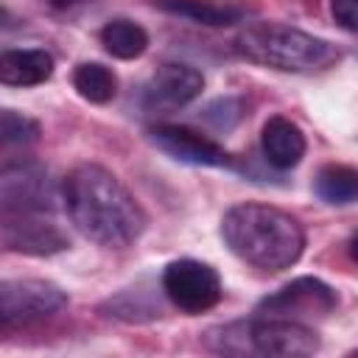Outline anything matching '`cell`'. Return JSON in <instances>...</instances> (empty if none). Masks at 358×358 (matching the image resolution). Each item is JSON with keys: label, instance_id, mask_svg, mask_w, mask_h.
I'll list each match as a JSON object with an SVG mask.
<instances>
[{"label": "cell", "instance_id": "1", "mask_svg": "<svg viewBox=\"0 0 358 358\" xmlns=\"http://www.w3.org/2000/svg\"><path fill=\"white\" fill-rule=\"evenodd\" d=\"M62 201L73 227L101 246H129L148 224L140 201L106 168L84 162L76 165L62 182Z\"/></svg>", "mask_w": 358, "mask_h": 358}, {"label": "cell", "instance_id": "2", "mask_svg": "<svg viewBox=\"0 0 358 358\" xmlns=\"http://www.w3.org/2000/svg\"><path fill=\"white\" fill-rule=\"evenodd\" d=\"M221 235L238 260L260 271L291 268L305 249L302 224L291 213L260 201L232 204L221 218Z\"/></svg>", "mask_w": 358, "mask_h": 358}, {"label": "cell", "instance_id": "3", "mask_svg": "<svg viewBox=\"0 0 358 358\" xmlns=\"http://www.w3.org/2000/svg\"><path fill=\"white\" fill-rule=\"evenodd\" d=\"M235 50L263 67L282 73H319L338 62V48L282 22H252L235 36Z\"/></svg>", "mask_w": 358, "mask_h": 358}, {"label": "cell", "instance_id": "4", "mask_svg": "<svg viewBox=\"0 0 358 358\" xmlns=\"http://www.w3.org/2000/svg\"><path fill=\"white\" fill-rule=\"evenodd\" d=\"M221 341L215 350L221 352H257V355H277V358H305L319 350V336L305 322L277 319V316H257L246 324L221 327Z\"/></svg>", "mask_w": 358, "mask_h": 358}, {"label": "cell", "instance_id": "5", "mask_svg": "<svg viewBox=\"0 0 358 358\" xmlns=\"http://www.w3.org/2000/svg\"><path fill=\"white\" fill-rule=\"evenodd\" d=\"M162 291L165 296L185 313H201L218 305L221 299V277L213 266L182 257L165 266L162 271Z\"/></svg>", "mask_w": 358, "mask_h": 358}, {"label": "cell", "instance_id": "6", "mask_svg": "<svg viewBox=\"0 0 358 358\" xmlns=\"http://www.w3.org/2000/svg\"><path fill=\"white\" fill-rule=\"evenodd\" d=\"M67 305V294L50 280H6L0 285L3 327L42 322Z\"/></svg>", "mask_w": 358, "mask_h": 358}, {"label": "cell", "instance_id": "7", "mask_svg": "<svg viewBox=\"0 0 358 358\" xmlns=\"http://www.w3.org/2000/svg\"><path fill=\"white\" fill-rule=\"evenodd\" d=\"M338 305L336 291L319 280V277H299L280 291L268 294L257 305V316H277V319H294V322H308V319H324L333 313Z\"/></svg>", "mask_w": 358, "mask_h": 358}, {"label": "cell", "instance_id": "8", "mask_svg": "<svg viewBox=\"0 0 358 358\" xmlns=\"http://www.w3.org/2000/svg\"><path fill=\"white\" fill-rule=\"evenodd\" d=\"M3 215L11 213H48L53 193L42 165L36 162H6L0 173Z\"/></svg>", "mask_w": 358, "mask_h": 358}, {"label": "cell", "instance_id": "9", "mask_svg": "<svg viewBox=\"0 0 358 358\" xmlns=\"http://www.w3.org/2000/svg\"><path fill=\"white\" fill-rule=\"evenodd\" d=\"M151 140L157 143V148H162L168 157L187 162V165H207V168H227L232 165L229 151L215 143L207 134H199L187 126H176V123H159L151 129Z\"/></svg>", "mask_w": 358, "mask_h": 358}, {"label": "cell", "instance_id": "10", "mask_svg": "<svg viewBox=\"0 0 358 358\" xmlns=\"http://www.w3.org/2000/svg\"><path fill=\"white\" fill-rule=\"evenodd\" d=\"M3 246L22 255H53L70 241L45 213H11L3 215Z\"/></svg>", "mask_w": 358, "mask_h": 358}, {"label": "cell", "instance_id": "11", "mask_svg": "<svg viewBox=\"0 0 358 358\" xmlns=\"http://www.w3.org/2000/svg\"><path fill=\"white\" fill-rule=\"evenodd\" d=\"M201 90H204V76L196 67L179 62L162 64L148 81V98L159 106H185L196 101Z\"/></svg>", "mask_w": 358, "mask_h": 358}, {"label": "cell", "instance_id": "12", "mask_svg": "<svg viewBox=\"0 0 358 358\" xmlns=\"http://www.w3.org/2000/svg\"><path fill=\"white\" fill-rule=\"evenodd\" d=\"M260 148H263V157H266V162H268L271 168L288 171V168L299 165V159L305 157L308 143H305L302 129H299L294 120L277 115V117H268V120L263 123Z\"/></svg>", "mask_w": 358, "mask_h": 358}, {"label": "cell", "instance_id": "13", "mask_svg": "<svg viewBox=\"0 0 358 358\" xmlns=\"http://www.w3.org/2000/svg\"><path fill=\"white\" fill-rule=\"evenodd\" d=\"M53 76V56L48 50H3L0 81L6 87H36Z\"/></svg>", "mask_w": 358, "mask_h": 358}, {"label": "cell", "instance_id": "14", "mask_svg": "<svg viewBox=\"0 0 358 358\" xmlns=\"http://www.w3.org/2000/svg\"><path fill=\"white\" fill-rule=\"evenodd\" d=\"M157 8L168 11V14H176V17H185L190 22H199V25H235L246 17V6L241 3H215V0H151Z\"/></svg>", "mask_w": 358, "mask_h": 358}, {"label": "cell", "instance_id": "15", "mask_svg": "<svg viewBox=\"0 0 358 358\" xmlns=\"http://www.w3.org/2000/svg\"><path fill=\"white\" fill-rule=\"evenodd\" d=\"M313 190L327 204H352L358 201V168L341 162L324 165L313 179Z\"/></svg>", "mask_w": 358, "mask_h": 358}, {"label": "cell", "instance_id": "16", "mask_svg": "<svg viewBox=\"0 0 358 358\" xmlns=\"http://www.w3.org/2000/svg\"><path fill=\"white\" fill-rule=\"evenodd\" d=\"M101 45L115 59H137L148 48V34L131 20H112L101 28Z\"/></svg>", "mask_w": 358, "mask_h": 358}, {"label": "cell", "instance_id": "17", "mask_svg": "<svg viewBox=\"0 0 358 358\" xmlns=\"http://www.w3.org/2000/svg\"><path fill=\"white\" fill-rule=\"evenodd\" d=\"M73 87L90 103H106L117 92V78L109 67H103L98 62H81L73 70Z\"/></svg>", "mask_w": 358, "mask_h": 358}, {"label": "cell", "instance_id": "18", "mask_svg": "<svg viewBox=\"0 0 358 358\" xmlns=\"http://www.w3.org/2000/svg\"><path fill=\"white\" fill-rule=\"evenodd\" d=\"M0 137L6 145H28L39 140V123L14 112V109H3L0 112Z\"/></svg>", "mask_w": 358, "mask_h": 358}, {"label": "cell", "instance_id": "19", "mask_svg": "<svg viewBox=\"0 0 358 358\" xmlns=\"http://www.w3.org/2000/svg\"><path fill=\"white\" fill-rule=\"evenodd\" d=\"M201 117L213 126V129H232L241 117H243V103L241 101H235V98H218V101H213L204 112H201Z\"/></svg>", "mask_w": 358, "mask_h": 358}, {"label": "cell", "instance_id": "20", "mask_svg": "<svg viewBox=\"0 0 358 358\" xmlns=\"http://www.w3.org/2000/svg\"><path fill=\"white\" fill-rule=\"evenodd\" d=\"M330 14L344 31L358 34V0H330Z\"/></svg>", "mask_w": 358, "mask_h": 358}, {"label": "cell", "instance_id": "21", "mask_svg": "<svg viewBox=\"0 0 358 358\" xmlns=\"http://www.w3.org/2000/svg\"><path fill=\"white\" fill-rule=\"evenodd\" d=\"M350 257H352V260L358 263V232H355V235L350 238Z\"/></svg>", "mask_w": 358, "mask_h": 358}, {"label": "cell", "instance_id": "22", "mask_svg": "<svg viewBox=\"0 0 358 358\" xmlns=\"http://www.w3.org/2000/svg\"><path fill=\"white\" fill-rule=\"evenodd\" d=\"M53 8H67V6H76L78 0H48Z\"/></svg>", "mask_w": 358, "mask_h": 358}, {"label": "cell", "instance_id": "23", "mask_svg": "<svg viewBox=\"0 0 358 358\" xmlns=\"http://www.w3.org/2000/svg\"><path fill=\"white\" fill-rule=\"evenodd\" d=\"M352 355H358V350H352Z\"/></svg>", "mask_w": 358, "mask_h": 358}]
</instances>
